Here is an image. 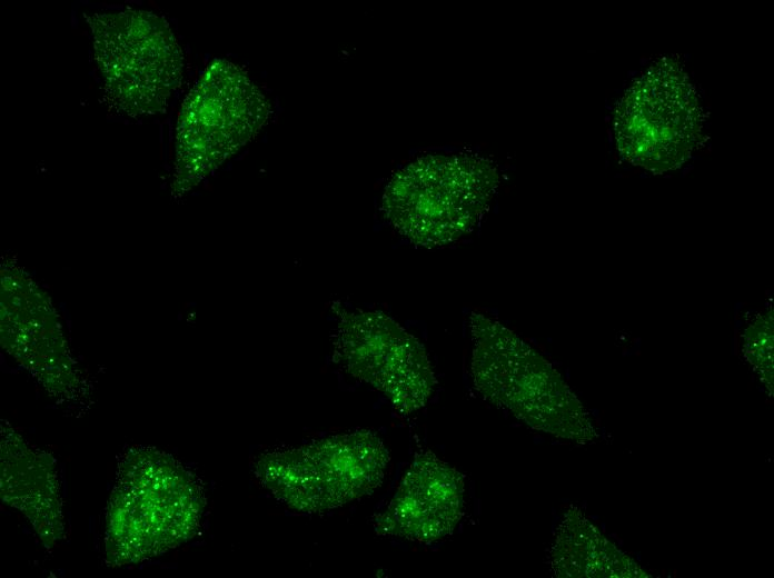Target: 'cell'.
I'll use <instances>...</instances> for the list:
<instances>
[{
	"mask_svg": "<svg viewBox=\"0 0 774 578\" xmlns=\"http://www.w3.org/2000/svg\"><path fill=\"white\" fill-rule=\"evenodd\" d=\"M464 514V476L425 450L415 456L374 528L379 536L430 544L452 535Z\"/></svg>",
	"mask_w": 774,
	"mask_h": 578,
	"instance_id": "cell-8",
	"label": "cell"
},
{
	"mask_svg": "<svg viewBox=\"0 0 774 578\" xmlns=\"http://www.w3.org/2000/svg\"><path fill=\"white\" fill-rule=\"evenodd\" d=\"M96 61L111 97L130 113H155L182 73L170 28L151 12L126 10L91 18Z\"/></svg>",
	"mask_w": 774,
	"mask_h": 578,
	"instance_id": "cell-3",
	"label": "cell"
},
{
	"mask_svg": "<svg viewBox=\"0 0 774 578\" xmlns=\"http://www.w3.org/2000/svg\"><path fill=\"white\" fill-rule=\"evenodd\" d=\"M470 375L475 390L533 429L587 441L594 430L560 375L525 340L498 320L472 312Z\"/></svg>",
	"mask_w": 774,
	"mask_h": 578,
	"instance_id": "cell-1",
	"label": "cell"
},
{
	"mask_svg": "<svg viewBox=\"0 0 774 578\" xmlns=\"http://www.w3.org/2000/svg\"><path fill=\"white\" fill-rule=\"evenodd\" d=\"M617 148L628 161L662 172L681 166L701 131V109L686 73L675 63L652 66L616 109Z\"/></svg>",
	"mask_w": 774,
	"mask_h": 578,
	"instance_id": "cell-5",
	"label": "cell"
},
{
	"mask_svg": "<svg viewBox=\"0 0 774 578\" xmlns=\"http://www.w3.org/2000/svg\"><path fill=\"white\" fill-rule=\"evenodd\" d=\"M335 345L346 370L384 393L397 411L414 412L430 398L437 381L426 349L387 315L346 313Z\"/></svg>",
	"mask_w": 774,
	"mask_h": 578,
	"instance_id": "cell-6",
	"label": "cell"
},
{
	"mask_svg": "<svg viewBox=\"0 0 774 578\" xmlns=\"http://www.w3.org/2000/svg\"><path fill=\"white\" fill-rule=\"evenodd\" d=\"M606 547L595 527L578 510H569L556 534L552 567L560 577L605 576Z\"/></svg>",
	"mask_w": 774,
	"mask_h": 578,
	"instance_id": "cell-9",
	"label": "cell"
},
{
	"mask_svg": "<svg viewBox=\"0 0 774 578\" xmlns=\"http://www.w3.org/2000/svg\"><path fill=\"white\" fill-rule=\"evenodd\" d=\"M389 460L376 434L356 430L264 454L256 462V474L288 508L317 514L374 492L385 478Z\"/></svg>",
	"mask_w": 774,
	"mask_h": 578,
	"instance_id": "cell-2",
	"label": "cell"
},
{
	"mask_svg": "<svg viewBox=\"0 0 774 578\" xmlns=\"http://www.w3.org/2000/svg\"><path fill=\"white\" fill-rule=\"evenodd\" d=\"M493 180L457 166L415 163L386 190L388 219L413 241L438 246L465 232L477 219Z\"/></svg>",
	"mask_w": 774,
	"mask_h": 578,
	"instance_id": "cell-7",
	"label": "cell"
},
{
	"mask_svg": "<svg viewBox=\"0 0 774 578\" xmlns=\"http://www.w3.org/2000/svg\"><path fill=\"white\" fill-rule=\"evenodd\" d=\"M264 94L237 66L211 64L190 92L176 136L178 173L206 176L244 147L267 119Z\"/></svg>",
	"mask_w": 774,
	"mask_h": 578,
	"instance_id": "cell-4",
	"label": "cell"
}]
</instances>
